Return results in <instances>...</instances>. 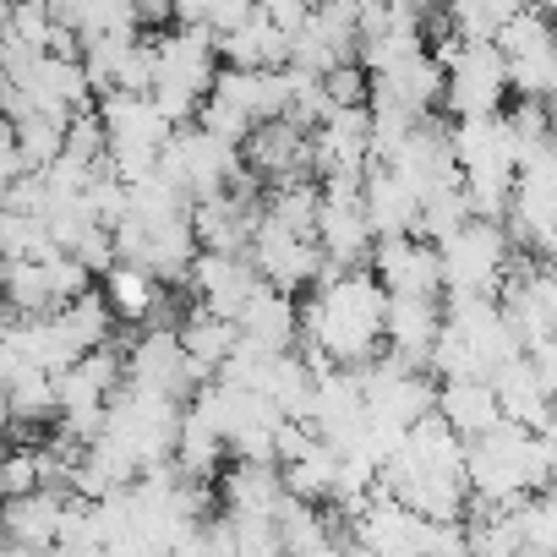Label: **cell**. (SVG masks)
Returning <instances> with one entry per match:
<instances>
[{
    "label": "cell",
    "instance_id": "6da1fadb",
    "mask_svg": "<svg viewBox=\"0 0 557 557\" xmlns=\"http://www.w3.org/2000/svg\"><path fill=\"white\" fill-rule=\"evenodd\" d=\"M383 285L367 273V268H350V273H323L307 307H301V361L312 372H361L367 361L383 356Z\"/></svg>",
    "mask_w": 557,
    "mask_h": 557
},
{
    "label": "cell",
    "instance_id": "7a4b0ae2",
    "mask_svg": "<svg viewBox=\"0 0 557 557\" xmlns=\"http://www.w3.org/2000/svg\"><path fill=\"white\" fill-rule=\"evenodd\" d=\"M377 492H388L394 503L416 508L421 519L454 524L470 508L465 492V437H454L437 416H421L399 448L377 465Z\"/></svg>",
    "mask_w": 557,
    "mask_h": 557
},
{
    "label": "cell",
    "instance_id": "3957f363",
    "mask_svg": "<svg viewBox=\"0 0 557 557\" xmlns=\"http://www.w3.org/2000/svg\"><path fill=\"white\" fill-rule=\"evenodd\" d=\"M552 486V432L497 421L465 443V492L470 508H513L530 492Z\"/></svg>",
    "mask_w": 557,
    "mask_h": 557
},
{
    "label": "cell",
    "instance_id": "277c9868",
    "mask_svg": "<svg viewBox=\"0 0 557 557\" xmlns=\"http://www.w3.org/2000/svg\"><path fill=\"white\" fill-rule=\"evenodd\" d=\"M519 356V339L508 334L503 312L492 296H448L443 329L432 339L426 372L454 383V377H492L503 361Z\"/></svg>",
    "mask_w": 557,
    "mask_h": 557
},
{
    "label": "cell",
    "instance_id": "5b68a950",
    "mask_svg": "<svg viewBox=\"0 0 557 557\" xmlns=\"http://www.w3.org/2000/svg\"><path fill=\"white\" fill-rule=\"evenodd\" d=\"M219 77V50L208 28H159L153 39V83H148V104L170 121V126H191L197 104L208 99Z\"/></svg>",
    "mask_w": 557,
    "mask_h": 557
},
{
    "label": "cell",
    "instance_id": "8992f818",
    "mask_svg": "<svg viewBox=\"0 0 557 557\" xmlns=\"http://www.w3.org/2000/svg\"><path fill=\"white\" fill-rule=\"evenodd\" d=\"M99 126H104V170L121 181V186H137L159 170V153H164V137L175 132L143 94H104L94 104Z\"/></svg>",
    "mask_w": 557,
    "mask_h": 557
},
{
    "label": "cell",
    "instance_id": "52a82bcc",
    "mask_svg": "<svg viewBox=\"0 0 557 557\" xmlns=\"http://www.w3.org/2000/svg\"><path fill=\"white\" fill-rule=\"evenodd\" d=\"M513 240L492 219H465L448 240H437V278L443 296H497L508 273Z\"/></svg>",
    "mask_w": 557,
    "mask_h": 557
},
{
    "label": "cell",
    "instance_id": "ba28073f",
    "mask_svg": "<svg viewBox=\"0 0 557 557\" xmlns=\"http://www.w3.org/2000/svg\"><path fill=\"white\" fill-rule=\"evenodd\" d=\"M164 186H175L186 202H202V197H219V191H230L240 175H246V164H240V153L230 148V143H219V137H208L202 126H175L170 137H164V153H159V170H153Z\"/></svg>",
    "mask_w": 557,
    "mask_h": 557
},
{
    "label": "cell",
    "instance_id": "9c48e42d",
    "mask_svg": "<svg viewBox=\"0 0 557 557\" xmlns=\"http://www.w3.org/2000/svg\"><path fill=\"white\" fill-rule=\"evenodd\" d=\"M432 61L443 66V104L470 121V115H497L508 104V72L503 55L492 45H470V39H437Z\"/></svg>",
    "mask_w": 557,
    "mask_h": 557
},
{
    "label": "cell",
    "instance_id": "30bf717a",
    "mask_svg": "<svg viewBox=\"0 0 557 557\" xmlns=\"http://www.w3.org/2000/svg\"><path fill=\"white\" fill-rule=\"evenodd\" d=\"M83 290H88V273L66 251L0 262V307H7L12 318H50L66 301H77Z\"/></svg>",
    "mask_w": 557,
    "mask_h": 557
},
{
    "label": "cell",
    "instance_id": "8fae6325",
    "mask_svg": "<svg viewBox=\"0 0 557 557\" xmlns=\"http://www.w3.org/2000/svg\"><path fill=\"white\" fill-rule=\"evenodd\" d=\"M492 50L503 55L508 99H535V104H546V99L557 94V50H552L546 12L519 7V12L492 34Z\"/></svg>",
    "mask_w": 557,
    "mask_h": 557
},
{
    "label": "cell",
    "instance_id": "7c38bea8",
    "mask_svg": "<svg viewBox=\"0 0 557 557\" xmlns=\"http://www.w3.org/2000/svg\"><path fill=\"white\" fill-rule=\"evenodd\" d=\"M503 224L513 230V246L519 251L552 257V246H557V164H552V148L535 153V159H524L513 170Z\"/></svg>",
    "mask_w": 557,
    "mask_h": 557
},
{
    "label": "cell",
    "instance_id": "4fadbf2b",
    "mask_svg": "<svg viewBox=\"0 0 557 557\" xmlns=\"http://www.w3.org/2000/svg\"><path fill=\"white\" fill-rule=\"evenodd\" d=\"M356 191L361 186H339V181L318 186L312 240L323 251V273H350V268H367V257H372V230H367V213H361Z\"/></svg>",
    "mask_w": 557,
    "mask_h": 557
},
{
    "label": "cell",
    "instance_id": "5bb4252c",
    "mask_svg": "<svg viewBox=\"0 0 557 557\" xmlns=\"http://www.w3.org/2000/svg\"><path fill=\"white\" fill-rule=\"evenodd\" d=\"M246 262L251 273L262 278L268 290H312L318 278H323V251L312 235H290V230H273V224H251V240H246Z\"/></svg>",
    "mask_w": 557,
    "mask_h": 557
},
{
    "label": "cell",
    "instance_id": "9a60e30c",
    "mask_svg": "<svg viewBox=\"0 0 557 557\" xmlns=\"http://www.w3.org/2000/svg\"><path fill=\"white\" fill-rule=\"evenodd\" d=\"M240 164L246 175L278 186V181H312V153H307V132L290 126L285 115L278 121H257L246 137H240Z\"/></svg>",
    "mask_w": 557,
    "mask_h": 557
},
{
    "label": "cell",
    "instance_id": "2e32d148",
    "mask_svg": "<svg viewBox=\"0 0 557 557\" xmlns=\"http://www.w3.org/2000/svg\"><path fill=\"white\" fill-rule=\"evenodd\" d=\"M367 273L383 285V296H443L437 246L421 240V235H388V240H372Z\"/></svg>",
    "mask_w": 557,
    "mask_h": 557
},
{
    "label": "cell",
    "instance_id": "e0dca14e",
    "mask_svg": "<svg viewBox=\"0 0 557 557\" xmlns=\"http://www.w3.org/2000/svg\"><path fill=\"white\" fill-rule=\"evenodd\" d=\"M126 383L132 388H148V394H164V399H191V367L175 345V329H143L132 345H126Z\"/></svg>",
    "mask_w": 557,
    "mask_h": 557
},
{
    "label": "cell",
    "instance_id": "ac0fdd59",
    "mask_svg": "<svg viewBox=\"0 0 557 557\" xmlns=\"http://www.w3.org/2000/svg\"><path fill=\"white\" fill-rule=\"evenodd\" d=\"M186 285H191V296H197L202 312H213V318L230 323L257 296L262 278L251 273V262L240 251H197L191 268H186Z\"/></svg>",
    "mask_w": 557,
    "mask_h": 557
},
{
    "label": "cell",
    "instance_id": "d6986e66",
    "mask_svg": "<svg viewBox=\"0 0 557 557\" xmlns=\"http://www.w3.org/2000/svg\"><path fill=\"white\" fill-rule=\"evenodd\" d=\"M437 329H443V296H388V307H383V356L426 372Z\"/></svg>",
    "mask_w": 557,
    "mask_h": 557
},
{
    "label": "cell",
    "instance_id": "ffe728a7",
    "mask_svg": "<svg viewBox=\"0 0 557 557\" xmlns=\"http://www.w3.org/2000/svg\"><path fill=\"white\" fill-rule=\"evenodd\" d=\"M66 503H72V492H50V486H34L23 497H0V541L28 546V552H50L61 541Z\"/></svg>",
    "mask_w": 557,
    "mask_h": 557
},
{
    "label": "cell",
    "instance_id": "44dd1931",
    "mask_svg": "<svg viewBox=\"0 0 557 557\" xmlns=\"http://www.w3.org/2000/svg\"><path fill=\"white\" fill-rule=\"evenodd\" d=\"M230 323H235V345H246V350H296V339H301L296 296L268 290V285H257V296Z\"/></svg>",
    "mask_w": 557,
    "mask_h": 557
},
{
    "label": "cell",
    "instance_id": "7402d4cb",
    "mask_svg": "<svg viewBox=\"0 0 557 557\" xmlns=\"http://www.w3.org/2000/svg\"><path fill=\"white\" fill-rule=\"evenodd\" d=\"M361 213H367V230L372 240H388V235H416V213H421V197L388 170V164H367L361 175Z\"/></svg>",
    "mask_w": 557,
    "mask_h": 557
},
{
    "label": "cell",
    "instance_id": "603a6c76",
    "mask_svg": "<svg viewBox=\"0 0 557 557\" xmlns=\"http://www.w3.org/2000/svg\"><path fill=\"white\" fill-rule=\"evenodd\" d=\"M213 50H219V66H235V72H273V66L290 61V34L278 28L273 17L251 12L240 28L219 34Z\"/></svg>",
    "mask_w": 557,
    "mask_h": 557
},
{
    "label": "cell",
    "instance_id": "cb8c5ba5",
    "mask_svg": "<svg viewBox=\"0 0 557 557\" xmlns=\"http://www.w3.org/2000/svg\"><path fill=\"white\" fill-rule=\"evenodd\" d=\"M432 416H437L454 437H465V443L503 421L497 394H492L486 377H454V383H437V394H432Z\"/></svg>",
    "mask_w": 557,
    "mask_h": 557
},
{
    "label": "cell",
    "instance_id": "d4e9b609",
    "mask_svg": "<svg viewBox=\"0 0 557 557\" xmlns=\"http://www.w3.org/2000/svg\"><path fill=\"white\" fill-rule=\"evenodd\" d=\"M175 345H181V356H186V367H191V383H208V377L230 361V350H235V323H224V318L191 307V312L175 318Z\"/></svg>",
    "mask_w": 557,
    "mask_h": 557
},
{
    "label": "cell",
    "instance_id": "484cf974",
    "mask_svg": "<svg viewBox=\"0 0 557 557\" xmlns=\"http://www.w3.org/2000/svg\"><path fill=\"white\" fill-rule=\"evenodd\" d=\"M278 486H285V497H296V503L329 508L339 497V448L312 437L307 454H296L290 465H278Z\"/></svg>",
    "mask_w": 557,
    "mask_h": 557
},
{
    "label": "cell",
    "instance_id": "4316f807",
    "mask_svg": "<svg viewBox=\"0 0 557 557\" xmlns=\"http://www.w3.org/2000/svg\"><path fill=\"white\" fill-rule=\"evenodd\" d=\"M104 307H110V318H121V323H153L159 318V301H164V285L159 278H148L143 268H132V262H110L104 273Z\"/></svg>",
    "mask_w": 557,
    "mask_h": 557
},
{
    "label": "cell",
    "instance_id": "83f0119b",
    "mask_svg": "<svg viewBox=\"0 0 557 557\" xmlns=\"http://www.w3.org/2000/svg\"><path fill=\"white\" fill-rule=\"evenodd\" d=\"M219 497H224V513H273L285 486H278V465L268 459H235L219 481Z\"/></svg>",
    "mask_w": 557,
    "mask_h": 557
},
{
    "label": "cell",
    "instance_id": "f1b7e54d",
    "mask_svg": "<svg viewBox=\"0 0 557 557\" xmlns=\"http://www.w3.org/2000/svg\"><path fill=\"white\" fill-rule=\"evenodd\" d=\"M170 465H175L186 481H213V475H219V465H224V443H219V432H213L197 410H181Z\"/></svg>",
    "mask_w": 557,
    "mask_h": 557
},
{
    "label": "cell",
    "instance_id": "f546056e",
    "mask_svg": "<svg viewBox=\"0 0 557 557\" xmlns=\"http://www.w3.org/2000/svg\"><path fill=\"white\" fill-rule=\"evenodd\" d=\"M0 405L12 421H50L55 416V372L34 367H0Z\"/></svg>",
    "mask_w": 557,
    "mask_h": 557
},
{
    "label": "cell",
    "instance_id": "4dcf8cb0",
    "mask_svg": "<svg viewBox=\"0 0 557 557\" xmlns=\"http://www.w3.org/2000/svg\"><path fill=\"white\" fill-rule=\"evenodd\" d=\"M12 143H17V159H23V170H45V164L61 153V143H66V115L23 110V115L12 121Z\"/></svg>",
    "mask_w": 557,
    "mask_h": 557
},
{
    "label": "cell",
    "instance_id": "1f68e13d",
    "mask_svg": "<svg viewBox=\"0 0 557 557\" xmlns=\"http://www.w3.org/2000/svg\"><path fill=\"white\" fill-rule=\"evenodd\" d=\"M55 318L66 323V334H72V345H77V350L110 345L115 318H110V307H104V296H99V290H83V296H77V301H66Z\"/></svg>",
    "mask_w": 557,
    "mask_h": 557
},
{
    "label": "cell",
    "instance_id": "d6a6232c",
    "mask_svg": "<svg viewBox=\"0 0 557 557\" xmlns=\"http://www.w3.org/2000/svg\"><path fill=\"white\" fill-rule=\"evenodd\" d=\"M513 530L524 552H557V508L546 492H530L513 503Z\"/></svg>",
    "mask_w": 557,
    "mask_h": 557
},
{
    "label": "cell",
    "instance_id": "836d02e7",
    "mask_svg": "<svg viewBox=\"0 0 557 557\" xmlns=\"http://www.w3.org/2000/svg\"><path fill=\"white\" fill-rule=\"evenodd\" d=\"M323 94H329V110H367V99H372V77H367V66L345 61V66L323 72Z\"/></svg>",
    "mask_w": 557,
    "mask_h": 557
},
{
    "label": "cell",
    "instance_id": "e575fe53",
    "mask_svg": "<svg viewBox=\"0 0 557 557\" xmlns=\"http://www.w3.org/2000/svg\"><path fill=\"white\" fill-rule=\"evenodd\" d=\"M39 486V443L0 448V497H23Z\"/></svg>",
    "mask_w": 557,
    "mask_h": 557
},
{
    "label": "cell",
    "instance_id": "d590c367",
    "mask_svg": "<svg viewBox=\"0 0 557 557\" xmlns=\"http://www.w3.org/2000/svg\"><path fill=\"white\" fill-rule=\"evenodd\" d=\"M132 17L148 23V28H170V0H126Z\"/></svg>",
    "mask_w": 557,
    "mask_h": 557
},
{
    "label": "cell",
    "instance_id": "8d00e7d4",
    "mask_svg": "<svg viewBox=\"0 0 557 557\" xmlns=\"http://www.w3.org/2000/svg\"><path fill=\"white\" fill-rule=\"evenodd\" d=\"M7 17H12V0H0V55H7Z\"/></svg>",
    "mask_w": 557,
    "mask_h": 557
},
{
    "label": "cell",
    "instance_id": "74e56055",
    "mask_svg": "<svg viewBox=\"0 0 557 557\" xmlns=\"http://www.w3.org/2000/svg\"><path fill=\"white\" fill-rule=\"evenodd\" d=\"M7 437H12V416H7V405H0V448H7Z\"/></svg>",
    "mask_w": 557,
    "mask_h": 557
},
{
    "label": "cell",
    "instance_id": "f35d334b",
    "mask_svg": "<svg viewBox=\"0 0 557 557\" xmlns=\"http://www.w3.org/2000/svg\"><path fill=\"white\" fill-rule=\"evenodd\" d=\"M519 557H552V552H519Z\"/></svg>",
    "mask_w": 557,
    "mask_h": 557
}]
</instances>
